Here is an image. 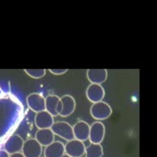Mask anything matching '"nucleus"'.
<instances>
[{
    "mask_svg": "<svg viewBox=\"0 0 157 157\" xmlns=\"http://www.w3.org/2000/svg\"><path fill=\"white\" fill-rule=\"evenodd\" d=\"M24 142L25 141L21 138V136L17 135H12L4 143V149L10 155L16 153H19L22 151Z\"/></svg>",
    "mask_w": 157,
    "mask_h": 157,
    "instance_id": "obj_6",
    "label": "nucleus"
},
{
    "mask_svg": "<svg viewBox=\"0 0 157 157\" xmlns=\"http://www.w3.org/2000/svg\"><path fill=\"white\" fill-rule=\"evenodd\" d=\"M0 157H10V155L5 149H1L0 150Z\"/></svg>",
    "mask_w": 157,
    "mask_h": 157,
    "instance_id": "obj_19",
    "label": "nucleus"
},
{
    "mask_svg": "<svg viewBox=\"0 0 157 157\" xmlns=\"http://www.w3.org/2000/svg\"><path fill=\"white\" fill-rule=\"evenodd\" d=\"M55 135L51 128L39 129L35 135V139L41 146H48L54 141Z\"/></svg>",
    "mask_w": 157,
    "mask_h": 157,
    "instance_id": "obj_14",
    "label": "nucleus"
},
{
    "mask_svg": "<svg viewBox=\"0 0 157 157\" xmlns=\"http://www.w3.org/2000/svg\"><path fill=\"white\" fill-rule=\"evenodd\" d=\"M86 94L91 102L97 103L103 101L105 96V90L101 86V85L91 84L87 87Z\"/></svg>",
    "mask_w": 157,
    "mask_h": 157,
    "instance_id": "obj_10",
    "label": "nucleus"
},
{
    "mask_svg": "<svg viewBox=\"0 0 157 157\" xmlns=\"http://www.w3.org/2000/svg\"><path fill=\"white\" fill-rule=\"evenodd\" d=\"M51 129L54 135L61 137L64 140H67V141L74 139L73 126H71L70 124L66 121L54 122L53 125L52 126Z\"/></svg>",
    "mask_w": 157,
    "mask_h": 157,
    "instance_id": "obj_2",
    "label": "nucleus"
},
{
    "mask_svg": "<svg viewBox=\"0 0 157 157\" xmlns=\"http://www.w3.org/2000/svg\"><path fill=\"white\" fill-rule=\"evenodd\" d=\"M90 113L92 117L97 121H103L110 117L112 114V107L105 101H100L94 103L90 108Z\"/></svg>",
    "mask_w": 157,
    "mask_h": 157,
    "instance_id": "obj_1",
    "label": "nucleus"
},
{
    "mask_svg": "<svg viewBox=\"0 0 157 157\" xmlns=\"http://www.w3.org/2000/svg\"><path fill=\"white\" fill-rule=\"evenodd\" d=\"M40 157H41V156H40Z\"/></svg>",
    "mask_w": 157,
    "mask_h": 157,
    "instance_id": "obj_22",
    "label": "nucleus"
},
{
    "mask_svg": "<svg viewBox=\"0 0 157 157\" xmlns=\"http://www.w3.org/2000/svg\"><path fill=\"white\" fill-rule=\"evenodd\" d=\"M87 79L91 84L101 85L107 78V69H88L86 72Z\"/></svg>",
    "mask_w": 157,
    "mask_h": 157,
    "instance_id": "obj_13",
    "label": "nucleus"
},
{
    "mask_svg": "<svg viewBox=\"0 0 157 157\" xmlns=\"http://www.w3.org/2000/svg\"><path fill=\"white\" fill-rule=\"evenodd\" d=\"M61 101V110L59 113V115L62 117H67L71 115L76 107V102L73 96L66 94L60 98Z\"/></svg>",
    "mask_w": 157,
    "mask_h": 157,
    "instance_id": "obj_12",
    "label": "nucleus"
},
{
    "mask_svg": "<svg viewBox=\"0 0 157 157\" xmlns=\"http://www.w3.org/2000/svg\"><path fill=\"white\" fill-rule=\"evenodd\" d=\"M54 123L53 116L51 115L47 111L37 113L35 116V125L39 129L51 128Z\"/></svg>",
    "mask_w": 157,
    "mask_h": 157,
    "instance_id": "obj_11",
    "label": "nucleus"
},
{
    "mask_svg": "<svg viewBox=\"0 0 157 157\" xmlns=\"http://www.w3.org/2000/svg\"><path fill=\"white\" fill-rule=\"evenodd\" d=\"M49 71L54 75H61V74L67 73L68 69H50Z\"/></svg>",
    "mask_w": 157,
    "mask_h": 157,
    "instance_id": "obj_18",
    "label": "nucleus"
},
{
    "mask_svg": "<svg viewBox=\"0 0 157 157\" xmlns=\"http://www.w3.org/2000/svg\"><path fill=\"white\" fill-rule=\"evenodd\" d=\"M62 157H70L69 156V155H66V154H65V155H63V156Z\"/></svg>",
    "mask_w": 157,
    "mask_h": 157,
    "instance_id": "obj_21",
    "label": "nucleus"
},
{
    "mask_svg": "<svg viewBox=\"0 0 157 157\" xmlns=\"http://www.w3.org/2000/svg\"><path fill=\"white\" fill-rule=\"evenodd\" d=\"M104 155L103 147L101 144L91 143L89 146L86 147L85 155L86 157H102Z\"/></svg>",
    "mask_w": 157,
    "mask_h": 157,
    "instance_id": "obj_16",
    "label": "nucleus"
},
{
    "mask_svg": "<svg viewBox=\"0 0 157 157\" xmlns=\"http://www.w3.org/2000/svg\"><path fill=\"white\" fill-rule=\"evenodd\" d=\"M42 146L36 139H28L24 142L21 153L25 157H40L42 155Z\"/></svg>",
    "mask_w": 157,
    "mask_h": 157,
    "instance_id": "obj_5",
    "label": "nucleus"
},
{
    "mask_svg": "<svg viewBox=\"0 0 157 157\" xmlns=\"http://www.w3.org/2000/svg\"><path fill=\"white\" fill-rule=\"evenodd\" d=\"M105 134H106V128L104 124L97 121L96 122L92 124L90 127L88 140H90L91 143L101 144L104 140Z\"/></svg>",
    "mask_w": 157,
    "mask_h": 157,
    "instance_id": "obj_4",
    "label": "nucleus"
},
{
    "mask_svg": "<svg viewBox=\"0 0 157 157\" xmlns=\"http://www.w3.org/2000/svg\"><path fill=\"white\" fill-rule=\"evenodd\" d=\"M45 111L50 113L51 115L58 116L61 110V101L60 98L57 95H48L45 97Z\"/></svg>",
    "mask_w": 157,
    "mask_h": 157,
    "instance_id": "obj_9",
    "label": "nucleus"
},
{
    "mask_svg": "<svg viewBox=\"0 0 157 157\" xmlns=\"http://www.w3.org/2000/svg\"><path fill=\"white\" fill-rule=\"evenodd\" d=\"M65 154V145L60 141H53L44 150L45 157H62Z\"/></svg>",
    "mask_w": 157,
    "mask_h": 157,
    "instance_id": "obj_15",
    "label": "nucleus"
},
{
    "mask_svg": "<svg viewBox=\"0 0 157 157\" xmlns=\"http://www.w3.org/2000/svg\"><path fill=\"white\" fill-rule=\"evenodd\" d=\"M25 72L33 78H40L45 75V69H25Z\"/></svg>",
    "mask_w": 157,
    "mask_h": 157,
    "instance_id": "obj_17",
    "label": "nucleus"
},
{
    "mask_svg": "<svg viewBox=\"0 0 157 157\" xmlns=\"http://www.w3.org/2000/svg\"><path fill=\"white\" fill-rule=\"evenodd\" d=\"M73 130L74 139L81 140L83 142L85 140H88L90 126L87 122L84 121H78L77 123H75L73 126Z\"/></svg>",
    "mask_w": 157,
    "mask_h": 157,
    "instance_id": "obj_8",
    "label": "nucleus"
},
{
    "mask_svg": "<svg viewBox=\"0 0 157 157\" xmlns=\"http://www.w3.org/2000/svg\"><path fill=\"white\" fill-rule=\"evenodd\" d=\"M86 146L81 140H68L65 145V153L70 157H82L85 155Z\"/></svg>",
    "mask_w": 157,
    "mask_h": 157,
    "instance_id": "obj_3",
    "label": "nucleus"
},
{
    "mask_svg": "<svg viewBox=\"0 0 157 157\" xmlns=\"http://www.w3.org/2000/svg\"><path fill=\"white\" fill-rule=\"evenodd\" d=\"M26 103L33 112L39 113L45 110V99L40 94L33 93L27 96Z\"/></svg>",
    "mask_w": 157,
    "mask_h": 157,
    "instance_id": "obj_7",
    "label": "nucleus"
},
{
    "mask_svg": "<svg viewBox=\"0 0 157 157\" xmlns=\"http://www.w3.org/2000/svg\"><path fill=\"white\" fill-rule=\"evenodd\" d=\"M10 157H25V155H23L21 152L19 153H16V154H13V155H11Z\"/></svg>",
    "mask_w": 157,
    "mask_h": 157,
    "instance_id": "obj_20",
    "label": "nucleus"
}]
</instances>
